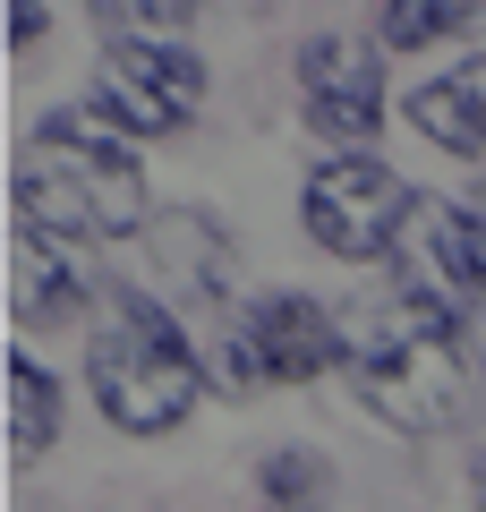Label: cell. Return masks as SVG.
Instances as JSON below:
<instances>
[{
  "label": "cell",
  "instance_id": "cell-5",
  "mask_svg": "<svg viewBox=\"0 0 486 512\" xmlns=\"http://www.w3.org/2000/svg\"><path fill=\"white\" fill-rule=\"evenodd\" d=\"M410 188H401L393 163H376V154H333V163L307 180L299 214H307V239H316L324 256H342V265H367V256H393L401 222H410Z\"/></svg>",
  "mask_w": 486,
  "mask_h": 512
},
{
  "label": "cell",
  "instance_id": "cell-3",
  "mask_svg": "<svg viewBox=\"0 0 486 512\" xmlns=\"http://www.w3.org/2000/svg\"><path fill=\"white\" fill-rule=\"evenodd\" d=\"M86 376H94V402H103L111 427H128V436H162V427H180L188 410H197V350H188L180 316L154 308L145 291H120L103 308V325H94L86 342Z\"/></svg>",
  "mask_w": 486,
  "mask_h": 512
},
{
  "label": "cell",
  "instance_id": "cell-8",
  "mask_svg": "<svg viewBox=\"0 0 486 512\" xmlns=\"http://www.w3.org/2000/svg\"><path fill=\"white\" fill-rule=\"evenodd\" d=\"M393 282L401 299H427V308H452V316L478 308L486 256H478V231H469V205H444V197L410 205V222L393 239Z\"/></svg>",
  "mask_w": 486,
  "mask_h": 512
},
{
  "label": "cell",
  "instance_id": "cell-16",
  "mask_svg": "<svg viewBox=\"0 0 486 512\" xmlns=\"http://www.w3.org/2000/svg\"><path fill=\"white\" fill-rule=\"evenodd\" d=\"M469 231H478V256H486V188L469 197Z\"/></svg>",
  "mask_w": 486,
  "mask_h": 512
},
{
  "label": "cell",
  "instance_id": "cell-11",
  "mask_svg": "<svg viewBox=\"0 0 486 512\" xmlns=\"http://www.w3.org/2000/svg\"><path fill=\"white\" fill-rule=\"evenodd\" d=\"M478 18H486V0H384L376 35H384V52H427L444 35H469Z\"/></svg>",
  "mask_w": 486,
  "mask_h": 512
},
{
  "label": "cell",
  "instance_id": "cell-15",
  "mask_svg": "<svg viewBox=\"0 0 486 512\" xmlns=\"http://www.w3.org/2000/svg\"><path fill=\"white\" fill-rule=\"evenodd\" d=\"M43 43V0H9V52H35Z\"/></svg>",
  "mask_w": 486,
  "mask_h": 512
},
{
  "label": "cell",
  "instance_id": "cell-14",
  "mask_svg": "<svg viewBox=\"0 0 486 512\" xmlns=\"http://www.w3.org/2000/svg\"><path fill=\"white\" fill-rule=\"evenodd\" d=\"M316 487H324V470H316L307 453H273V461H265V495H273L282 512H307V504H316Z\"/></svg>",
  "mask_w": 486,
  "mask_h": 512
},
{
  "label": "cell",
  "instance_id": "cell-2",
  "mask_svg": "<svg viewBox=\"0 0 486 512\" xmlns=\"http://www.w3.org/2000/svg\"><path fill=\"white\" fill-rule=\"evenodd\" d=\"M18 214L43 222V231H60V239L103 248V239L145 231L154 205H145V171H137L120 128L94 120V111H60L18 154Z\"/></svg>",
  "mask_w": 486,
  "mask_h": 512
},
{
  "label": "cell",
  "instance_id": "cell-4",
  "mask_svg": "<svg viewBox=\"0 0 486 512\" xmlns=\"http://www.w3.org/2000/svg\"><path fill=\"white\" fill-rule=\"evenodd\" d=\"M197 103H205V69L171 35H111L103 60H94L86 111L111 120L120 137H171V128H188Z\"/></svg>",
  "mask_w": 486,
  "mask_h": 512
},
{
  "label": "cell",
  "instance_id": "cell-9",
  "mask_svg": "<svg viewBox=\"0 0 486 512\" xmlns=\"http://www.w3.org/2000/svg\"><path fill=\"white\" fill-rule=\"evenodd\" d=\"M9 282H18V325H69V308L86 299V239H60L18 214Z\"/></svg>",
  "mask_w": 486,
  "mask_h": 512
},
{
  "label": "cell",
  "instance_id": "cell-12",
  "mask_svg": "<svg viewBox=\"0 0 486 512\" xmlns=\"http://www.w3.org/2000/svg\"><path fill=\"white\" fill-rule=\"evenodd\" d=\"M52 427H60V393H52V376L18 350V359H9V453L43 461L52 453Z\"/></svg>",
  "mask_w": 486,
  "mask_h": 512
},
{
  "label": "cell",
  "instance_id": "cell-1",
  "mask_svg": "<svg viewBox=\"0 0 486 512\" xmlns=\"http://www.w3.org/2000/svg\"><path fill=\"white\" fill-rule=\"evenodd\" d=\"M342 359H350V384H359V402L376 410L384 427L401 436H435L469 410L486 376V333L452 308H427V299H384L367 308L359 325L342 333Z\"/></svg>",
  "mask_w": 486,
  "mask_h": 512
},
{
  "label": "cell",
  "instance_id": "cell-7",
  "mask_svg": "<svg viewBox=\"0 0 486 512\" xmlns=\"http://www.w3.org/2000/svg\"><path fill=\"white\" fill-rule=\"evenodd\" d=\"M299 120L333 146H367L384 120V60L367 35H307L299 43Z\"/></svg>",
  "mask_w": 486,
  "mask_h": 512
},
{
  "label": "cell",
  "instance_id": "cell-13",
  "mask_svg": "<svg viewBox=\"0 0 486 512\" xmlns=\"http://www.w3.org/2000/svg\"><path fill=\"white\" fill-rule=\"evenodd\" d=\"M120 35H180L188 18H197V0H94Z\"/></svg>",
  "mask_w": 486,
  "mask_h": 512
},
{
  "label": "cell",
  "instance_id": "cell-6",
  "mask_svg": "<svg viewBox=\"0 0 486 512\" xmlns=\"http://www.w3.org/2000/svg\"><path fill=\"white\" fill-rule=\"evenodd\" d=\"M342 359V325L316 308V299H256L239 316V333L214 342V384L222 393H248V384H307Z\"/></svg>",
  "mask_w": 486,
  "mask_h": 512
},
{
  "label": "cell",
  "instance_id": "cell-10",
  "mask_svg": "<svg viewBox=\"0 0 486 512\" xmlns=\"http://www.w3.org/2000/svg\"><path fill=\"white\" fill-rule=\"evenodd\" d=\"M410 128L427 146H444V154L486 163V60H461V69L427 77V86L410 94Z\"/></svg>",
  "mask_w": 486,
  "mask_h": 512
}]
</instances>
